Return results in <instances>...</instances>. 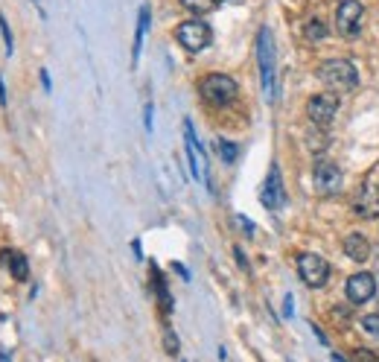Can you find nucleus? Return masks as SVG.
Here are the masks:
<instances>
[{
  "mask_svg": "<svg viewBox=\"0 0 379 362\" xmlns=\"http://www.w3.org/2000/svg\"><path fill=\"white\" fill-rule=\"evenodd\" d=\"M257 62H260V79H263V94L266 100H274V88H277V68H274V38L263 26L257 36Z\"/></svg>",
  "mask_w": 379,
  "mask_h": 362,
  "instance_id": "f257e3e1",
  "label": "nucleus"
},
{
  "mask_svg": "<svg viewBox=\"0 0 379 362\" xmlns=\"http://www.w3.org/2000/svg\"><path fill=\"white\" fill-rule=\"evenodd\" d=\"M318 76L324 85H330L336 90H353L359 85V73L347 58H327V62L318 68Z\"/></svg>",
  "mask_w": 379,
  "mask_h": 362,
  "instance_id": "f03ea898",
  "label": "nucleus"
},
{
  "mask_svg": "<svg viewBox=\"0 0 379 362\" xmlns=\"http://www.w3.org/2000/svg\"><path fill=\"white\" fill-rule=\"evenodd\" d=\"M199 90H202V100L210 103V105H228V103L237 100V82L231 76H225V73L204 76Z\"/></svg>",
  "mask_w": 379,
  "mask_h": 362,
  "instance_id": "7ed1b4c3",
  "label": "nucleus"
},
{
  "mask_svg": "<svg viewBox=\"0 0 379 362\" xmlns=\"http://www.w3.org/2000/svg\"><path fill=\"white\" fill-rule=\"evenodd\" d=\"M210 26L204 24V21H184V24H178V29H175V41L187 50V53H202L207 44H210Z\"/></svg>",
  "mask_w": 379,
  "mask_h": 362,
  "instance_id": "20e7f679",
  "label": "nucleus"
},
{
  "mask_svg": "<svg viewBox=\"0 0 379 362\" xmlns=\"http://www.w3.org/2000/svg\"><path fill=\"white\" fill-rule=\"evenodd\" d=\"M298 275L306 286L312 289H321L327 281H330V263L321 257V254H301L298 257Z\"/></svg>",
  "mask_w": 379,
  "mask_h": 362,
  "instance_id": "39448f33",
  "label": "nucleus"
},
{
  "mask_svg": "<svg viewBox=\"0 0 379 362\" xmlns=\"http://www.w3.org/2000/svg\"><path fill=\"white\" fill-rule=\"evenodd\" d=\"M362 18H365V6L359 0H344V4H338V9H336V29L341 36L353 38L362 26Z\"/></svg>",
  "mask_w": 379,
  "mask_h": 362,
  "instance_id": "423d86ee",
  "label": "nucleus"
},
{
  "mask_svg": "<svg viewBox=\"0 0 379 362\" xmlns=\"http://www.w3.org/2000/svg\"><path fill=\"white\" fill-rule=\"evenodd\" d=\"M336 111H338L336 94H315L309 100V105H306V114H309V120L315 126H327L330 120L336 117Z\"/></svg>",
  "mask_w": 379,
  "mask_h": 362,
  "instance_id": "0eeeda50",
  "label": "nucleus"
},
{
  "mask_svg": "<svg viewBox=\"0 0 379 362\" xmlns=\"http://www.w3.org/2000/svg\"><path fill=\"white\" fill-rule=\"evenodd\" d=\"M315 187L324 196H336L341 190V170L333 161H318L315 164Z\"/></svg>",
  "mask_w": 379,
  "mask_h": 362,
  "instance_id": "6e6552de",
  "label": "nucleus"
},
{
  "mask_svg": "<svg viewBox=\"0 0 379 362\" xmlns=\"http://www.w3.org/2000/svg\"><path fill=\"white\" fill-rule=\"evenodd\" d=\"M263 205L269 210H280L283 205H286V190H283V178H280V167L271 164L269 170V178H266V185H263Z\"/></svg>",
  "mask_w": 379,
  "mask_h": 362,
  "instance_id": "1a4fd4ad",
  "label": "nucleus"
},
{
  "mask_svg": "<svg viewBox=\"0 0 379 362\" xmlns=\"http://www.w3.org/2000/svg\"><path fill=\"white\" fill-rule=\"evenodd\" d=\"M353 210L362 219H379V187L365 185L353 199Z\"/></svg>",
  "mask_w": 379,
  "mask_h": 362,
  "instance_id": "9d476101",
  "label": "nucleus"
},
{
  "mask_svg": "<svg viewBox=\"0 0 379 362\" xmlns=\"http://www.w3.org/2000/svg\"><path fill=\"white\" fill-rule=\"evenodd\" d=\"M373 292H376V281L368 272H359V275L347 281V298H351V304H365V301L373 298Z\"/></svg>",
  "mask_w": 379,
  "mask_h": 362,
  "instance_id": "9b49d317",
  "label": "nucleus"
},
{
  "mask_svg": "<svg viewBox=\"0 0 379 362\" xmlns=\"http://www.w3.org/2000/svg\"><path fill=\"white\" fill-rule=\"evenodd\" d=\"M344 254L356 260V263H365L368 254H370V243H368V237L365 234H351L344 239Z\"/></svg>",
  "mask_w": 379,
  "mask_h": 362,
  "instance_id": "f8f14e48",
  "label": "nucleus"
},
{
  "mask_svg": "<svg viewBox=\"0 0 379 362\" xmlns=\"http://www.w3.org/2000/svg\"><path fill=\"white\" fill-rule=\"evenodd\" d=\"M4 263L9 266L15 281H26L29 278V263H26V257L21 252H4Z\"/></svg>",
  "mask_w": 379,
  "mask_h": 362,
  "instance_id": "ddd939ff",
  "label": "nucleus"
},
{
  "mask_svg": "<svg viewBox=\"0 0 379 362\" xmlns=\"http://www.w3.org/2000/svg\"><path fill=\"white\" fill-rule=\"evenodd\" d=\"M152 284H155L157 301H161V310H164V313H172V298H170V289H167V284H164V275L157 272V266L152 269Z\"/></svg>",
  "mask_w": 379,
  "mask_h": 362,
  "instance_id": "4468645a",
  "label": "nucleus"
},
{
  "mask_svg": "<svg viewBox=\"0 0 379 362\" xmlns=\"http://www.w3.org/2000/svg\"><path fill=\"white\" fill-rule=\"evenodd\" d=\"M149 29V6L140 9V18H137V33H135V50H132V65H137L140 58V47H143V36Z\"/></svg>",
  "mask_w": 379,
  "mask_h": 362,
  "instance_id": "2eb2a0df",
  "label": "nucleus"
},
{
  "mask_svg": "<svg viewBox=\"0 0 379 362\" xmlns=\"http://www.w3.org/2000/svg\"><path fill=\"white\" fill-rule=\"evenodd\" d=\"M216 149H219V155H222V161H228V164H234L239 155V146L225 140V138H216Z\"/></svg>",
  "mask_w": 379,
  "mask_h": 362,
  "instance_id": "dca6fc26",
  "label": "nucleus"
},
{
  "mask_svg": "<svg viewBox=\"0 0 379 362\" xmlns=\"http://www.w3.org/2000/svg\"><path fill=\"white\" fill-rule=\"evenodd\" d=\"M303 36H306L309 41H321V38L327 36V26H324L321 21H309V24L303 26Z\"/></svg>",
  "mask_w": 379,
  "mask_h": 362,
  "instance_id": "f3484780",
  "label": "nucleus"
},
{
  "mask_svg": "<svg viewBox=\"0 0 379 362\" xmlns=\"http://www.w3.org/2000/svg\"><path fill=\"white\" fill-rule=\"evenodd\" d=\"M181 4L190 9V12H210L219 0H181Z\"/></svg>",
  "mask_w": 379,
  "mask_h": 362,
  "instance_id": "a211bd4d",
  "label": "nucleus"
},
{
  "mask_svg": "<svg viewBox=\"0 0 379 362\" xmlns=\"http://www.w3.org/2000/svg\"><path fill=\"white\" fill-rule=\"evenodd\" d=\"M362 330L365 333H370L373 339H379V316H362Z\"/></svg>",
  "mask_w": 379,
  "mask_h": 362,
  "instance_id": "6ab92c4d",
  "label": "nucleus"
},
{
  "mask_svg": "<svg viewBox=\"0 0 379 362\" xmlns=\"http://www.w3.org/2000/svg\"><path fill=\"white\" fill-rule=\"evenodd\" d=\"M0 33H4V44H6V53L12 56V29H9V24H6V18L0 15Z\"/></svg>",
  "mask_w": 379,
  "mask_h": 362,
  "instance_id": "aec40b11",
  "label": "nucleus"
},
{
  "mask_svg": "<svg viewBox=\"0 0 379 362\" xmlns=\"http://www.w3.org/2000/svg\"><path fill=\"white\" fill-rule=\"evenodd\" d=\"M164 348H167V353H178V336L172 333V330H167V333H164Z\"/></svg>",
  "mask_w": 379,
  "mask_h": 362,
  "instance_id": "412c9836",
  "label": "nucleus"
},
{
  "mask_svg": "<svg viewBox=\"0 0 379 362\" xmlns=\"http://www.w3.org/2000/svg\"><path fill=\"white\" fill-rule=\"evenodd\" d=\"M237 222H239V228H242L245 234H254V225H251V219H245V217H237Z\"/></svg>",
  "mask_w": 379,
  "mask_h": 362,
  "instance_id": "4be33fe9",
  "label": "nucleus"
},
{
  "mask_svg": "<svg viewBox=\"0 0 379 362\" xmlns=\"http://www.w3.org/2000/svg\"><path fill=\"white\" fill-rule=\"evenodd\" d=\"M143 123H146V132H152V105H146L143 111Z\"/></svg>",
  "mask_w": 379,
  "mask_h": 362,
  "instance_id": "5701e85b",
  "label": "nucleus"
},
{
  "mask_svg": "<svg viewBox=\"0 0 379 362\" xmlns=\"http://www.w3.org/2000/svg\"><path fill=\"white\" fill-rule=\"evenodd\" d=\"M292 295H286V301H283V316H292Z\"/></svg>",
  "mask_w": 379,
  "mask_h": 362,
  "instance_id": "b1692460",
  "label": "nucleus"
},
{
  "mask_svg": "<svg viewBox=\"0 0 379 362\" xmlns=\"http://www.w3.org/2000/svg\"><path fill=\"white\" fill-rule=\"evenodd\" d=\"M0 105H6V85H4V76H0Z\"/></svg>",
  "mask_w": 379,
  "mask_h": 362,
  "instance_id": "393cba45",
  "label": "nucleus"
},
{
  "mask_svg": "<svg viewBox=\"0 0 379 362\" xmlns=\"http://www.w3.org/2000/svg\"><path fill=\"white\" fill-rule=\"evenodd\" d=\"M41 82H44V90H50V73L47 71H41Z\"/></svg>",
  "mask_w": 379,
  "mask_h": 362,
  "instance_id": "a878e982",
  "label": "nucleus"
},
{
  "mask_svg": "<svg viewBox=\"0 0 379 362\" xmlns=\"http://www.w3.org/2000/svg\"><path fill=\"white\" fill-rule=\"evenodd\" d=\"M0 362H12V356H9L4 348H0Z\"/></svg>",
  "mask_w": 379,
  "mask_h": 362,
  "instance_id": "bb28decb",
  "label": "nucleus"
},
{
  "mask_svg": "<svg viewBox=\"0 0 379 362\" xmlns=\"http://www.w3.org/2000/svg\"><path fill=\"white\" fill-rule=\"evenodd\" d=\"M219 4H225V0H219Z\"/></svg>",
  "mask_w": 379,
  "mask_h": 362,
  "instance_id": "cd10ccee",
  "label": "nucleus"
}]
</instances>
